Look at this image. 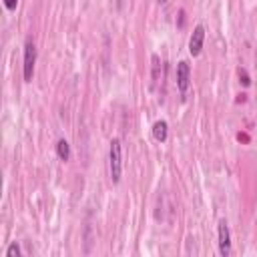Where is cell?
Segmentation results:
<instances>
[{
    "mask_svg": "<svg viewBox=\"0 0 257 257\" xmlns=\"http://www.w3.org/2000/svg\"><path fill=\"white\" fill-rule=\"evenodd\" d=\"M108 171H110V181L116 185L122 175V147L120 139H112L108 147Z\"/></svg>",
    "mask_w": 257,
    "mask_h": 257,
    "instance_id": "1",
    "label": "cell"
},
{
    "mask_svg": "<svg viewBox=\"0 0 257 257\" xmlns=\"http://www.w3.org/2000/svg\"><path fill=\"white\" fill-rule=\"evenodd\" d=\"M34 64H36V46L28 38L24 42V64H22V76L26 82H30L34 76Z\"/></svg>",
    "mask_w": 257,
    "mask_h": 257,
    "instance_id": "2",
    "label": "cell"
},
{
    "mask_svg": "<svg viewBox=\"0 0 257 257\" xmlns=\"http://www.w3.org/2000/svg\"><path fill=\"white\" fill-rule=\"evenodd\" d=\"M189 84H191V66L187 60H179L177 62V88H179L181 96L187 94Z\"/></svg>",
    "mask_w": 257,
    "mask_h": 257,
    "instance_id": "3",
    "label": "cell"
},
{
    "mask_svg": "<svg viewBox=\"0 0 257 257\" xmlns=\"http://www.w3.org/2000/svg\"><path fill=\"white\" fill-rule=\"evenodd\" d=\"M217 237H219V251L223 257L231 255V233H229V225L225 219L219 221L217 225Z\"/></svg>",
    "mask_w": 257,
    "mask_h": 257,
    "instance_id": "4",
    "label": "cell"
},
{
    "mask_svg": "<svg viewBox=\"0 0 257 257\" xmlns=\"http://www.w3.org/2000/svg\"><path fill=\"white\" fill-rule=\"evenodd\" d=\"M203 42H205V26L203 24H197L193 28L191 38H189V54L191 56H199L201 50H203Z\"/></svg>",
    "mask_w": 257,
    "mask_h": 257,
    "instance_id": "5",
    "label": "cell"
},
{
    "mask_svg": "<svg viewBox=\"0 0 257 257\" xmlns=\"http://www.w3.org/2000/svg\"><path fill=\"white\" fill-rule=\"evenodd\" d=\"M153 137H155L157 143H165L167 141V137H169V124H167V120H157L153 124Z\"/></svg>",
    "mask_w": 257,
    "mask_h": 257,
    "instance_id": "6",
    "label": "cell"
},
{
    "mask_svg": "<svg viewBox=\"0 0 257 257\" xmlns=\"http://www.w3.org/2000/svg\"><path fill=\"white\" fill-rule=\"evenodd\" d=\"M151 62H153V70H151V90L157 88L159 80H161V58L157 54L151 56Z\"/></svg>",
    "mask_w": 257,
    "mask_h": 257,
    "instance_id": "7",
    "label": "cell"
},
{
    "mask_svg": "<svg viewBox=\"0 0 257 257\" xmlns=\"http://www.w3.org/2000/svg\"><path fill=\"white\" fill-rule=\"evenodd\" d=\"M56 155H58V159L64 161V163L70 159V145H68L66 139H60V141L56 143Z\"/></svg>",
    "mask_w": 257,
    "mask_h": 257,
    "instance_id": "8",
    "label": "cell"
},
{
    "mask_svg": "<svg viewBox=\"0 0 257 257\" xmlns=\"http://www.w3.org/2000/svg\"><path fill=\"white\" fill-rule=\"evenodd\" d=\"M6 257H20V245H18L16 241L8 245V249H6Z\"/></svg>",
    "mask_w": 257,
    "mask_h": 257,
    "instance_id": "9",
    "label": "cell"
},
{
    "mask_svg": "<svg viewBox=\"0 0 257 257\" xmlns=\"http://www.w3.org/2000/svg\"><path fill=\"white\" fill-rule=\"evenodd\" d=\"M239 78H241V82H243L245 86H249V84H251V80H249V74L245 72V68H239Z\"/></svg>",
    "mask_w": 257,
    "mask_h": 257,
    "instance_id": "10",
    "label": "cell"
},
{
    "mask_svg": "<svg viewBox=\"0 0 257 257\" xmlns=\"http://www.w3.org/2000/svg\"><path fill=\"white\" fill-rule=\"evenodd\" d=\"M16 4H18V0H4V6H6V10H16Z\"/></svg>",
    "mask_w": 257,
    "mask_h": 257,
    "instance_id": "11",
    "label": "cell"
},
{
    "mask_svg": "<svg viewBox=\"0 0 257 257\" xmlns=\"http://www.w3.org/2000/svg\"><path fill=\"white\" fill-rule=\"evenodd\" d=\"M183 24H185V10H181V12H179V28H181Z\"/></svg>",
    "mask_w": 257,
    "mask_h": 257,
    "instance_id": "12",
    "label": "cell"
},
{
    "mask_svg": "<svg viewBox=\"0 0 257 257\" xmlns=\"http://www.w3.org/2000/svg\"><path fill=\"white\" fill-rule=\"evenodd\" d=\"M159 2H161V4H165V2H167V0H159Z\"/></svg>",
    "mask_w": 257,
    "mask_h": 257,
    "instance_id": "13",
    "label": "cell"
}]
</instances>
